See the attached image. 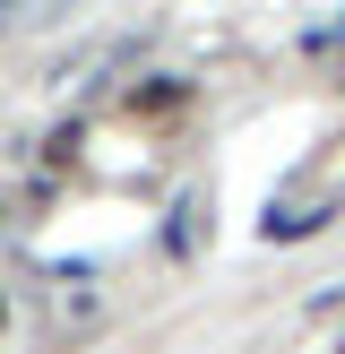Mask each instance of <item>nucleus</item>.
<instances>
[{
  "label": "nucleus",
  "mask_w": 345,
  "mask_h": 354,
  "mask_svg": "<svg viewBox=\"0 0 345 354\" xmlns=\"http://www.w3.org/2000/svg\"><path fill=\"white\" fill-rule=\"evenodd\" d=\"M199 216H207V199L181 190V207H172V251H199Z\"/></svg>",
  "instance_id": "f257e3e1"
}]
</instances>
